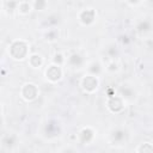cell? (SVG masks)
<instances>
[{
	"label": "cell",
	"instance_id": "cell-1",
	"mask_svg": "<svg viewBox=\"0 0 153 153\" xmlns=\"http://www.w3.org/2000/svg\"><path fill=\"white\" fill-rule=\"evenodd\" d=\"M29 51H30V47H29L27 42H25L23 39H16L8 47L10 56L13 60H18V61L26 59L29 55Z\"/></svg>",
	"mask_w": 153,
	"mask_h": 153
},
{
	"label": "cell",
	"instance_id": "cell-2",
	"mask_svg": "<svg viewBox=\"0 0 153 153\" xmlns=\"http://www.w3.org/2000/svg\"><path fill=\"white\" fill-rule=\"evenodd\" d=\"M80 86L81 88L86 92V93H94L97 90H98V86H99V80H98V76H94V75H91V74H86L81 78V81H80Z\"/></svg>",
	"mask_w": 153,
	"mask_h": 153
},
{
	"label": "cell",
	"instance_id": "cell-3",
	"mask_svg": "<svg viewBox=\"0 0 153 153\" xmlns=\"http://www.w3.org/2000/svg\"><path fill=\"white\" fill-rule=\"evenodd\" d=\"M20 96L26 102H32L38 96V87L32 82H26L20 88Z\"/></svg>",
	"mask_w": 153,
	"mask_h": 153
},
{
	"label": "cell",
	"instance_id": "cell-4",
	"mask_svg": "<svg viewBox=\"0 0 153 153\" xmlns=\"http://www.w3.org/2000/svg\"><path fill=\"white\" fill-rule=\"evenodd\" d=\"M96 17H97V13H96L94 8H91V7L81 10L79 12V14H78V19H79L80 24H82L85 26L92 25L94 23V20H96Z\"/></svg>",
	"mask_w": 153,
	"mask_h": 153
},
{
	"label": "cell",
	"instance_id": "cell-5",
	"mask_svg": "<svg viewBox=\"0 0 153 153\" xmlns=\"http://www.w3.org/2000/svg\"><path fill=\"white\" fill-rule=\"evenodd\" d=\"M62 75H63V71L59 65L51 63L45 69V76L50 82H57L59 80H61Z\"/></svg>",
	"mask_w": 153,
	"mask_h": 153
},
{
	"label": "cell",
	"instance_id": "cell-6",
	"mask_svg": "<svg viewBox=\"0 0 153 153\" xmlns=\"http://www.w3.org/2000/svg\"><path fill=\"white\" fill-rule=\"evenodd\" d=\"M106 108L114 114H120L124 109V99L121 96L110 97L106 99Z\"/></svg>",
	"mask_w": 153,
	"mask_h": 153
},
{
	"label": "cell",
	"instance_id": "cell-7",
	"mask_svg": "<svg viewBox=\"0 0 153 153\" xmlns=\"http://www.w3.org/2000/svg\"><path fill=\"white\" fill-rule=\"evenodd\" d=\"M76 139H78L81 143L87 145V143H90V142L94 139V130H93L91 127H85V128H82V129L78 133Z\"/></svg>",
	"mask_w": 153,
	"mask_h": 153
},
{
	"label": "cell",
	"instance_id": "cell-8",
	"mask_svg": "<svg viewBox=\"0 0 153 153\" xmlns=\"http://www.w3.org/2000/svg\"><path fill=\"white\" fill-rule=\"evenodd\" d=\"M32 10H33V6H32V2H30V1H19V2H18L17 11H18L19 14L26 16V14H29Z\"/></svg>",
	"mask_w": 153,
	"mask_h": 153
},
{
	"label": "cell",
	"instance_id": "cell-9",
	"mask_svg": "<svg viewBox=\"0 0 153 153\" xmlns=\"http://www.w3.org/2000/svg\"><path fill=\"white\" fill-rule=\"evenodd\" d=\"M68 63L72 66V67H75V68H80V66L84 63V59H82V56L81 55H79V54H72L69 57H68Z\"/></svg>",
	"mask_w": 153,
	"mask_h": 153
},
{
	"label": "cell",
	"instance_id": "cell-10",
	"mask_svg": "<svg viewBox=\"0 0 153 153\" xmlns=\"http://www.w3.org/2000/svg\"><path fill=\"white\" fill-rule=\"evenodd\" d=\"M126 140V131L122 129H116L111 134V141L114 143H121Z\"/></svg>",
	"mask_w": 153,
	"mask_h": 153
},
{
	"label": "cell",
	"instance_id": "cell-11",
	"mask_svg": "<svg viewBox=\"0 0 153 153\" xmlns=\"http://www.w3.org/2000/svg\"><path fill=\"white\" fill-rule=\"evenodd\" d=\"M29 65L32 68H39L43 65V59L41 55L38 54H32L31 56H29Z\"/></svg>",
	"mask_w": 153,
	"mask_h": 153
},
{
	"label": "cell",
	"instance_id": "cell-12",
	"mask_svg": "<svg viewBox=\"0 0 153 153\" xmlns=\"http://www.w3.org/2000/svg\"><path fill=\"white\" fill-rule=\"evenodd\" d=\"M87 71H88V74L94 75V76H98L100 74V72H102V66H100V63L98 61H93V62H91L88 65Z\"/></svg>",
	"mask_w": 153,
	"mask_h": 153
},
{
	"label": "cell",
	"instance_id": "cell-13",
	"mask_svg": "<svg viewBox=\"0 0 153 153\" xmlns=\"http://www.w3.org/2000/svg\"><path fill=\"white\" fill-rule=\"evenodd\" d=\"M136 153H153V143L142 142L136 147Z\"/></svg>",
	"mask_w": 153,
	"mask_h": 153
},
{
	"label": "cell",
	"instance_id": "cell-14",
	"mask_svg": "<svg viewBox=\"0 0 153 153\" xmlns=\"http://www.w3.org/2000/svg\"><path fill=\"white\" fill-rule=\"evenodd\" d=\"M149 29H151V24H149V22H147V20H143V22H141V23L137 25V30H139L140 32L148 31Z\"/></svg>",
	"mask_w": 153,
	"mask_h": 153
},
{
	"label": "cell",
	"instance_id": "cell-15",
	"mask_svg": "<svg viewBox=\"0 0 153 153\" xmlns=\"http://www.w3.org/2000/svg\"><path fill=\"white\" fill-rule=\"evenodd\" d=\"M63 62H65V57H63V55H62L61 53H57V54H55V55H54V59H53V63L61 66Z\"/></svg>",
	"mask_w": 153,
	"mask_h": 153
},
{
	"label": "cell",
	"instance_id": "cell-16",
	"mask_svg": "<svg viewBox=\"0 0 153 153\" xmlns=\"http://www.w3.org/2000/svg\"><path fill=\"white\" fill-rule=\"evenodd\" d=\"M32 6L33 10H44L47 6V2L43 0H38V1H32Z\"/></svg>",
	"mask_w": 153,
	"mask_h": 153
},
{
	"label": "cell",
	"instance_id": "cell-17",
	"mask_svg": "<svg viewBox=\"0 0 153 153\" xmlns=\"http://www.w3.org/2000/svg\"><path fill=\"white\" fill-rule=\"evenodd\" d=\"M55 33H56V31H55V30H51V31H49V32L47 33V39H49V41H54V39L56 38Z\"/></svg>",
	"mask_w": 153,
	"mask_h": 153
},
{
	"label": "cell",
	"instance_id": "cell-18",
	"mask_svg": "<svg viewBox=\"0 0 153 153\" xmlns=\"http://www.w3.org/2000/svg\"><path fill=\"white\" fill-rule=\"evenodd\" d=\"M108 71H110V72L117 71V63H116L115 61H112L111 63H109V66H108Z\"/></svg>",
	"mask_w": 153,
	"mask_h": 153
}]
</instances>
